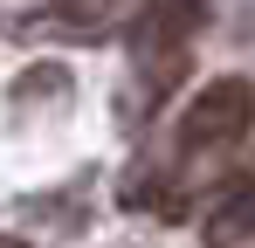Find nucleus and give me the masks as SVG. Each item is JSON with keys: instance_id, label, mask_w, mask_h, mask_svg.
I'll use <instances>...</instances> for the list:
<instances>
[{"instance_id": "nucleus-1", "label": "nucleus", "mask_w": 255, "mask_h": 248, "mask_svg": "<svg viewBox=\"0 0 255 248\" xmlns=\"http://www.w3.org/2000/svg\"><path fill=\"white\" fill-rule=\"evenodd\" d=\"M249 131H255V83L249 76H214L207 90L186 97V111L172 124V145H179L186 165H200V159H221V152L249 145Z\"/></svg>"}, {"instance_id": "nucleus-2", "label": "nucleus", "mask_w": 255, "mask_h": 248, "mask_svg": "<svg viewBox=\"0 0 255 248\" xmlns=\"http://www.w3.org/2000/svg\"><path fill=\"white\" fill-rule=\"evenodd\" d=\"M200 28H207V7H200V0H152V7L131 21V35H125L138 76L152 83V90H166V83L186 69V55H193Z\"/></svg>"}, {"instance_id": "nucleus-3", "label": "nucleus", "mask_w": 255, "mask_h": 248, "mask_svg": "<svg viewBox=\"0 0 255 248\" xmlns=\"http://www.w3.org/2000/svg\"><path fill=\"white\" fill-rule=\"evenodd\" d=\"M200 242L207 248L255 242V165H235L228 179H214V193L200 200Z\"/></svg>"}, {"instance_id": "nucleus-4", "label": "nucleus", "mask_w": 255, "mask_h": 248, "mask_svg": "<svg viewBox=\"0 0 255 248\" xmlns=\"http://www.w3.org/2000/svg\"><path fill=\"white\" fill-rule=\"evenodd\" d=\"M118 7H131V0H48V14H55L62 28H97V21H111Z\"/></svg>"}]
</instances>
